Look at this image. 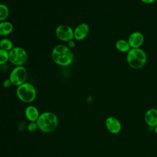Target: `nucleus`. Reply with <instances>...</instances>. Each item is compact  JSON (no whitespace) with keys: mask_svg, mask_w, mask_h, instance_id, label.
<instances>
[{"mask_svg":"<svg viewBox=\"0 0 157 157\" xmlns=\"http://www.w3.org/2000/svg\"><path fill=\"white\" fill-rule=\"evenodd\" d=\"M51 56L53 62L61 66H69L74 59L71 48L63 44L56 45L52 51Z\"/></svg>","mask_w":157,"mask_h":157,"instance_id":"f257e3e1","label":"nucleus"},{"mask_svg":"<svg viewBox=\"0 0 157 157\" xmlns=\"http://www.w3.org/2000/svg\"><path fill=\"white\" fill-rule=\"evenodd\" d=\"M38 128L43 132L50 133L56 129L58 124V117L52 112H45L40 114L37 120Z\"/></svg>","mask_w":157,"mask_h":157,"instance_id":"f03ea898","label":"nucleus"},{"mask_svg":"<svg viewBox=\"0 0 157 157\" xmlns=\"http://www.w3.org/2000/svg\"><path fill=\"white\" fill-rule=\"evenodd\" d=\"M147 60L145 52L140 48H131L127 53L126 61L130 67L139 69L144 66Z\"/></svg>","mask_w":157,"mask_h":157,"instance_id":"7ed1b4c3","label":"nucleus"},{"mask_svg":"<svg viewBox=\"0 0 157 157\" xmlns=\"http://www.w3.org/2000/svg\"><path fill=\"white\" fill-rule=\"evenodd\" d=\"M16 94L21 101L25 103H29L35 100L36 98V90L31 83L25 82L17 86Z\"/></svg>","mask_w":157,"mask_h":157,"instance_id":"20e7f679","label":"nucleus"},{"mask_svg":"<svg viewBox=\"0 0 157 157\" xmlns=\"http://www.w3.org/2000/svg\"><path fill=\"white\" fill-rule=\"evenodd\" d=\"M9 61L15 66H23L28 59L26 50L20 47H13L9 52Z\"/></svg>","mask_w":157,"mask_h":157,"instance_id":"39448f33","label":"nucleus"},{"mask_svg":"<svg viewBox=\"0 0 157 157\" xmlns=\"http://www.w3.org/2000/svg\"><path fill=\"white\" fill-rule=\"evenodd\" d=\"M27 70L23 66H16L10 73L9 79L13 85L18 86L26 82L27 78Z\"/></svg>","mask_w":157,"mask_h":157,"instance_id":"423d86ee","label":"nucleus"},{"mask_svg":"<svg viewBox=\"0 0 157 157\" xmlns=\"http://www.w3.org/2000/svg\"><path fill=\"white\" fill-rule=\"evenodd\" d=\"M55 34L58 39L64 42H69L74 39V30L66 25H60L56 28Z\"/></svg>","mask_w":157,"mask_h":157,"instance_id":"0eeeda50","label":"nucleus"},{"mask_svg":"<svg viewBox=\"0 0 157 157\" xmlns=\"http://www.w3.org/2000/svg\"><path fill=\"white\" fill-rule=\"evenodd\" d=\"M144 35L139 31L132 32L130 34L128 39V42L131 48H140L144 43Z\"/></svg>","mask_w":157,"mask_h":157,"instance_id":"6e6552de","label":"nucleus"},{"mask_svg":"<svg viewBox=\"0 0 157 157\" xmlns=\"http://www.w3.org/2000/svg\"><path fill=\"white\" fill-rule=\"evenodd\" d=\"M105 124L107 130L112 134H118L121 129V123L114 117H107L105 120Z\"/></svg>","mask_w":157,"mask_h":157,"instance_id":"1a4fd4ad","label":"nucleus"},{"mask_svg":"<svg viewBox=\"0 0 157 157\" xmlns=\"http://www.w3.org/2000/svg\"><path fill=\"white\" fill-rule=\"evenodd\" d=\"M90 28L86 23H82L77 25L74 30V39L80 40L84 39L88 34Z\"/></svg>","mask_w":157,"mask_h":157,"instance_id":"9d476101","label":"nucleus"},{"mask_svg":"<svg viewBox=\"0 0 157 157\" xmlns=\"http://www.w3.org/2000/svg\"><path fill=\"white\" fill-rule=\"evenodd\" d=\"M145 121L147 125L151 128L157 126V109L151 108L148 109L145 113Z\"/></svg>","mask_w":157,"mask_h":157,"instance_id":"9b49d317","label":"nucleus"},{"mask_svg":"<svg viewBox=\"0 0 157 157\" xmlns=\"http://www.w3.org/2000/svg\"><path fill=\"white\" fill-rule=\"evenodd\" d=\"M25 115L30 122H36L40 116V113L36 107L28 105L25 110Z\"/></svg>","mask_w":157,"mask_h":157,"instance_id":"f8f14e48","label":"nucleus"},{"mask_svg":"<svg viewBox=\"0 0 157 157\" xmlns=\"http://www.w3.org/2000/svg\"><path fill=\"white\" fill-rule=\"evenodd\" d=\"M13 29L12 23L7 21L0 22V36H7L10 34Z\"/></svg>","mask_w":157,"mask_h":157,"instance_id":"ddd939ff","label":"nucleus"},{"mask_svg":"<svg viewBox=\"0 0 157 157\" xmlns=\"http://www.w3.org/2000/svg\"><path fill=\"white\" fill-rule=\"evenodd\" d=\"M116 49L122 53H128L131 48L128 40L124 39H119L115 43Z\"/></svg>","mask_w":157,"mask_h":157,"instance_id":"4468645a","label":"nucleus"},{"mask_svg":"<svg viewBox=\"0 0 157 157\" xmlns=\"http://www.w3.org/2000/svg\"><path fill=\"white\" fill-rule=\"evenodd\" d=\"M13 47L11 40L7 38H4L0 40V48L9 52Z\"/></svg>","mask_w":157,"mask_h":157,"instance_id":"2eb2a0df","label":"nucleus"},{"mask_svg":"<svg viewBox=\"0 0 157 157\" xmlns=\"http://www.w3.org/2000/svg\"><path fill=\"white\" fill-rule=\"evenodd\" d=\"M9 15V9L8 7L4 4L0 3V22L5 21Z\"/></svg>","mask_w":157,"mask_h":157,"instance_id":"dca6fc26","label":"nucleus"},{"mask_svg":"<svg viewBox=\"0 0 157 157\" xmlns=\"http://www.w3.org/2000/svg\"><path fill=\"white\" fill-rule=\"evenodd\" d=\"M9 52L0 48V65L5 64L9 61Z\"/></svg>","mask_w":157,"mask_h":157,"instance_id":"f3484780","label":"nucleus"},{"mask_svg":"<svg viewBox=\"0 0 157 157\" xmlns=\"http://www.w3.org/2000/svg\"><path fill=\"white\" fill-rule=\"evenodd\" d=\"M37 129H39V128H38L37 122H30L27 125V129L29 132H34Z\"/></svg>","mask_w":157,"mask_h":157,"instance_id":"a211bd4d","label":"nucleus"},{"mask_svg":"<svg viewBox=\"0 0 157 157\" xmlns=\"http://www.w3.org/2000/svg\"><path fill=\"white\" fill-rule=\"evenodd\" d=\"M2 85H3V86H4V87H5V88H9V87H10V86L12 85V83L11 81L10 80V79L8 78V79H6V80L3 82Z\"/></svg>","mask_w":157,"mask_h":157,"instance_id":"6ab92c4d","label":"nucleus"},{"mask_svg":"<svg viewBox=\"0 0 157 157\" xmlns=\"http://www.w3.org/2000/svg\"><path fill=\"white\" fill-rule=\"evenodd\" d=\"M75 43L73 40V39L71 40H69V42H67V47L69 48H74L75 47Z\"/></svg>","mask_w":157,"mask_h":157,"instance_id":"aec40b11","label":"nucleus"},{"mask_svg":"<svg viewBox=\"0 0 157 157\" xmlns=\"http://www.w3.org/2000/svg\"><path fill=\"white\" fill-rule=\"evenodd\" d=\"M142 2L146 4H150L153 3L156 0H140Z\"/></svg>","mask_w":157,"mask_h":157,"instance_id":"412c9836","label":"nucleus"},{"mask_svg":"<svg viewBox=\"0 0 157 157\" xmlns=\"http://www.w3.org/2000/svg\"><path fill=\"white\" fill-rule=\"evenodd\" d=\"M155 133H156V134L157 135V126L155 128Z\"/></svg>","mask_w":157,"mask_h":157,"instance_id":"4be33fe9","label":"nucleus"}]
</instances>
